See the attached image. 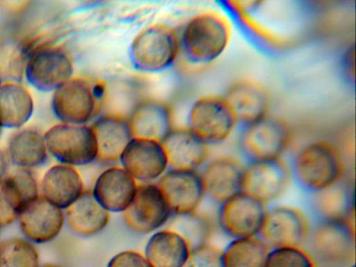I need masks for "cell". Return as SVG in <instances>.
<instances>
[{
    "mask_svg": "<svg viewBox=\"0 0 356 267\" xmlns=\"http://www.w3.org/2000/svg\"><path fill=\"white\" fill-rule=\"evenodd\" d=\"M270 249L258 236L232 239L222 250L224 267H264Z\"/></svg>",
    "mask_w": 356,
    "mask_h": 267,
    "instance_id": "29",
    "label": "cell"
},
{
    "mask_svg": "<svg viewBox=\"0 0 356 267\" xmlns=\"http://www.w3.org/2000/svg\"><path fill=\"white\" fill-rule=\"evenodd\" d=\"M39 267H60V266H58L57 265L52 264H45L42 266H40Z\"/></svg>",
    "mask_w": 356,
    "mask_h": 267,
    "instance_id": "40",
    "label": "cell"
},
{
    "mask_svg": "<svg viewBox=\"0 0 356 267\" xmlns=\"http://www.w3.org/2000/svg\"><path fill=\"white\" fill-rule=\"evenodd\" d=\"M10 204L19 213L39 195V186L31 169L17 168L1 181Z\"/></svg>",
    "mask_w": 356,
    "mask_h": 267,
    "instance_id": "30",
    "label": "cell"
},
{
    "mask_svg": "<svg viewBox=\"0 0 356 267\" xmlns=\"http://www.w3.org/2000/svg\"><path fill=\"white\" fill-rule=\"evenodd\" d=\"M176 216L170 229L182 236L191 250L209 243L212 225L208 218L195 212Z\"/></svg>",
    "mask_w": 356,
    "mask_h": 267,
    "instance_id": "33",
    "label": "cell"
},
{
    "mask_svg": "<svg viewBox=\"0 0 356 267\" xmlns=\"http://www.w3.org/2000/svg\"><path fill=\"white\" fill-rule=\"evenodd\" d=\"M127 118L133 137L161 142L173 128L171 110L160 100L147 99L138 102Z\"/></svg>",
    "mask_w": 356,
    "mask_h": 267,
    "instance_id": "21",
    "label": "cell"
},
{
    "mask_svg": "<svg viewBox=\"0 0 356 267\" xmlns=\"http://www.w3.org/2000/svg\"><path fill=\"white\" fill-rule=\"evenodd\" d=\"M311 220L300 209L286 205L268 208L258 236L270 248L304 246Z\"/></svg>",
    "mask_w": 356,
    "mask_h": 267,
    "instance_id": "11",
    "label": "cell"
},
{
    "mask_svg": "<svg viewBox=\"0 0 356 267\" xmlns=\"http://www.w3.org/2000/svg\"><path fill=\"white\" fill-rule=\"evenodd\" d=\"M1 239H0V245H1Z\"/></svg>",
    "mask_w": 356,
    "mask_h": 267,
    "instance_id": "45",
    "label": "cell"
},
{
    "mask_svg": "<svg viewBox=\"0 0 356 267\" xmlns=\"http://www.w3.org/2000/svg\"><path fill=\"white\" fill-rule=\"evenodd\" d=\"M8 161L7 154L0 149V182L8 174Z\"/></svg>",
    "mask_w": 356,
    "mask_h": 267,
    "instance_id": "39",
    "label": "cell"
},
{
    "mask_svg": "<svg viewBox=\"0 0 356 267\" xmlns=\"http://www.w3.org/2000/svg\"><path fill=\"white\" fill-rule=\"evenodd\" d=\"M17 220L27 240L44 243L54 240L59 234L65 215L63 209L40 195L19 213Z\"/></svg>",
    "mask_w": 356,
    "mask_h": 267,
    "instance_id": "17",
    "label": "cell"
},
{
    "mask_svg": "<svg viewBox=\"0 0 356 267\" xmlns=\"http://www.w3.org/2000/svg\"><path fill=\"white\" fill-rule=\"evenodd\" d=\"M121 166L136 180L149 181L159 177L168 166L161 142L133 137L122 151Z\"/></svg>",
    "mask_w": 356,
    "mask_h": 267,
    "instance_id": "15",
    "label": "cell"
},
{
    "mask_svg": "<svg viewBox=\"0 0 356 267\" xmlns=\"http://www.w3.org/2000/svg\"><path fill=\"white\" fill-rule=\"evenodd\" d=\"M291 179L306 194L325 188L343 178L344 164L338 148L326 140L302 147L289 165Z\"/></svg>",
    "mask_w": 356,
    "mask_h": 267,
    "instance_id": "1",
    "label": "cell"
},
{
    "mask_svg": "<svg viewBox=\"0 0 356 267\" xmlns=\"http://www.w3.org/2000/svg\"><path fill=\"white\" fill-rule=\"evenodd\" d=\"M307 195L306 204L311 221H354V189L343 178L325 188Z\"/></svg>",
    "mask_w": 356,
    "mask_h": 267,
    "instance_id": "16",
    "label": "cell"
},
{
    "mask_svg": "<svg viewBox=\"0 0 356 267\" xmlns=\"http://www.w3.org/2000/svg\"><path fill=\"white\" fill-rule=\"evenodd\" d=\"M304 247L318 266L349 267L355 264L354 221H311Z\"/></svg>",
    "mask_w": 356,
    "mask_h": 267,
    "instance_id": "3",
    "label": "cell"
},
{
    "mask_svg": "<svg viewBox=\"0 0 356 267\" xmlns=\"http://www.w3.org/2000/svg\"><path fill=\"white\" fill-rule=\"evenodd\" d=\"M43 134L48 154L59 163L75 167L97 159V143L91 125L60 122Z\"/></svg>",
    "mask_w": 356,
    "mask_h": 267,
    "instance_id": "6",
    "label": "cell"
},
{
    "mask_svg": "<svg viewBox=\"0 0 356 267\" xmlns=\"http://www.w3.org/2000/svg\"><path fill=\"white\" fill-rule=\"evenodd\" d=\"M349 267H355V265L353 264V265L350 266Z\"/></svg>",
    "mask_w": 356,
    "mask_h": 267,
    "instance_id": "42",
    "label": "cell"
},
{
    "mask_svg": "<svg viewBox=\"0 0 356 267\" xmlns=\"http://www.w3.org/2000/svg\"><path fill=\"white\" fill-rule=\"evenodd\" d=\"M97 143V160L115 162L133 138L128 118L118 114H105L91 125Z\"/></svg>",
    "mask_w": 356,
    "mask_h": 267,
    "instance_id": "24",
    "label": "cell"
},
{
    "mask_svg": "<svg viewBox=\"0 0 356 267\" xmlns=\"http://www.w3.org/2000/svg\"><path fill=\"white\" fill-rule=\"evenodd\" d=\"M237 122L242 126L268 115L270 99L266 88L252 80L232 84L223 95Z\"/></svg>",
    "mask_w": 356,
    "mask_h": 267,
    "instance_id": "19",
    "label": "cell"
},
{
    "mask_svg": "<svg viewBox=\"0 0 356 267\" xmlns=\"http://www.w3.org/2000/svg\"><path fill=\"white\" fill-rule=\"evenodd\" d=\"M161 143L171 169L196 170L208 154V145L187 127L172 128Z\"/></svg>",
    "mask_w": 356,
    "mask_h": 267,
    "instance_id": "22",
    "label": "cell"
},
{
    "mask_svg": "<svg viewBox=\"0 0 356 267\" xmlns=\"http://www.w3.org/2000/svg\"><path fill=\"white\" fill-rule=\"evenodd\" d=\"M158 186L175 216L195 212L205 195L201 173L196 170L171 169Z\"/></svg>",
    "mask_w": 356,
    "mask_h": 267,
    "instance_id": "14",
    "label": "cell"
},
{
    "mask_svg": "<svg viewBox=\"0 0 356 267\" xmlns=\"http://www.w3.org/2000/svg\"><path fill=\"white\" fill-rule=\"evenodd\" d=\"M70 229L82 236L95 235L103 230L109 222V212L95 200L92 191H86L66 209Z\"/></svg>",
    "mask_w": 356,
    "mask_h": 267,
    "instance_id": "27",
    "label": "cell"
},
{
    "mask_svg": "<svg viewBox=\"0 0 356 267\" xmlns=\"http://www.w3.org/2000/svg\"><path fill=\"white\" fill-rule=\"evenodd\" d=\"M34 110L30 92L20 82L4 81L0 86V126L6 129L22 127Z\"/></svg>",
    "mask_w": 356,
    "mask_h": 267,
    "instance_id": "26",
    "label": "cell"
},
{
    "mask_svg": "<svg viewBox=\"0 0 356 267\" xmlns=\"http://www.w3.org/2000/svg\"><path fill=\"white\" fill-rule=\"evenodd\" d=\"M106 267H152L145 255L135 250L122 251L113 256Z\"/></svg>",
    "mask_w": 356,
    "mask_h": 267,
    "instance_id": "36",
    "label": "cell"
},
{
    "mask_svg": "<svg viewBox=\"0 0 356 267\" xmlns=\"http://www.w3.org/2000/svg\"><path fill=\"white\" fill-rule=\"evenodd\" d=\"M191 248L177 232L167 229L154 233L148 240L145 257L152 267H184Z\"/></svg>",
    "mask_w": 356,
    "mask_h": 267,
    "instance_id": "25",
    "label": "cell"
},
{
    "mask_svg": "<svg viewBox=\"0 0 356 267\" xmlns=\"http://www.w3.org/2000/svg\"><path fill=\"white\" fill-rule=\"evenodd\" d=\"M264 267H318L304 246L270 248Z\"/></svg>",
    "mask_w": 356,
    "mask_h": 267,
    "instance_id": "34",
    "label": "cell"
},
{
    "mask_svg": "<svg viewBox=\"0 0 356 267\" xmlns=\"http://www.w3.org/2000/svg\"><path fill=\"white\" fill-rule=\"evenodd\" d=\"M74 64L63 48L49 44L38 48L28 56L24 77L34 88L53 92L73 76Z\"/></svg>",
    "mask_w": 356,
    "mask_h": 267,
    "instance_id": "9",
    "label": "cell"
},
{
    "mask_svg": "<svg viewBox=\"0 0 356 267\" xmlns=\"http://www.w3.org/2000/svg\"><path fill=\"white\" fill-rule=\"evenodd\" d=\"M137 186L136 180L122 166H112L98 176L92 193L108 212H123L132 202Z\"/></svg>",
    "mask_w": 356,
    "mask_h": 267,
    "instance_id": "20",
    "label": "cell"
},
{
    "mask_svg": "<svg viewBox=\"0 0 356 267\" xmlns=\"http://www.w3.org/2000/svg\"><path fill=\"white\" fill-rule=\"evenodd\" d=\"M44 134L33 129H23L9 139L7 156L17 168L31 169L44 164L48 157Z\"/></svg>",
    "mask_w": 356,
    "mask_h": 267,
    "instance_id": "28",
    "label": "cell"
},
{
    "mask_svg": "<svg viewBox=\"0 0 356 267\" xmlns=\"http://www.w3.org/2000/svg\"><path fill=\"white\" fill-rule=\"evenodd\" d=\"M179 41L175 31L162 24H152L140 30L129 49V61L134 69L145 73H156L175 63Z\"/></svg>",
    "mask_w": 356,
    "mask_h": 267,
    "instance_id": "4",
    "label": "cell"
},
{
    "mask_svg": "<svg viewBox=\"0 0 356 267\" xmlns=\"http://www.w3.org/2000/svg\"><path fill=\"white\" fill-rule=\"evenodd\" d=\"M231 37L228 20L215 11L200 13L184 27L179 41L186 59L195 65H206L225 51Z\"/></svg>",
    "mask_w": 356,
    "mask_h": 267,
    "instance_id": "2",
    "label": "cell"
},
{
    "mask_svg": "<svg viewBox=\"0 0 356 267\" xmlns=\"http://www.w3.org/2000/svg\"><path fill=\"white\" fill-rule=\"evenodd\" d=\"M51 106L60 122L88 124L96 114L97 95L88 80L72 76L53 91Z\"/></svg>",
    "mask_w": 356,
    "mask_h": 267,
    "instance_id": "10",
    "label": "cell"
},
{
    "mask_svg": "<svg viewBox=\"0 0 356 267\" xmlns=\"http://www.w3.org/2000/svg\"><path fill=\"white\" fill-rule=\"evenodd\" d=\"M28 54L10 34L0 40V76L2 81L20 82Z\"/></svg>",
    "mask_w": 356,
    "mask_h": 267,
    "instance_id": "31",
    "label": "cell"
},
{
    "mask_svg": "<svg viewBox=\"0 0 356 267\" xmlns=\"http://www.w3.org/2000/svg\"><path fill=\"white\" fill-rule=\"evenodd\" d=\"M41 195L61 209H66L84 191L78 170L71 165L57 163L44 174L40 184Z\"/></svg>",
    "mask_w": 356,
    "mask_h": 267,
    "instance_id": "23",
    "label": "cell"
},
{
    "mask_svg": "<svg viewBox=\"0 0 356 267\" xmlns=\"http://www.w3.org/2000/svg\"><path fill=\"white\" fill-rule=\"evenodd\" d=\"M340 75L346 86L355 87V47H348L339 61Z\"/></svg>",
    "mask_w": 356,
    "mask_h": 267,
    "instance_id": "37",
    "label": "cell"
},
{
    "mask_svg": "<svg viewBox=\"0 0 356 267\" xmlns=\"http://www.w3.org/2000/svg\"><path fill=\"white\" fill-rule=\"evenodd\" d=\"M187 127L206 145L225 141L237 125L223 95H208L196 99L187 115Z\"/></svg>",
    "mask_w": 356,
    "mask_h": 267,
    "instance_id": "7",
    "label": "cell"
},
{
    "mask_svg": "<svg viewBox=\"0 0 356 267\" xmlns=\"http://www.w3.org/2000/svg\"><path fill=\"white\" fill-rule=\"evenodd\" d=\"M172 215L158 184H138L135 196L122 212L126 225L145 234L163 226Z\"/></svg>",
    "mask_w": 356,
    "mask_h": 267,
    "instance_id": "12",
    "label": "cell"
},
{
    "mask_svg": "<svg viewBox=\"0 0 356 267\" xmlns=\"http://www.w3.org/2000/svg\"><path fill=\"white\" fill-rule=\"evenodd\" d=\"M268 209L267 204L240 191L218 205V224L232 239L258 236Z\"/></svg>",
    "mask_w": 356,
    "mask_h": 267,
    "instance_id": "8",
    "label": "cell"
},
{
    "mask_svg": "<svg viewBox=\"0 0 356 267\" xmlns=\"http://www.w3.org/2000/svg\"><path fill=\"white\" fill-rule=\"evenodd\" d=\"M291 179L289 165L281 158L247 163L241 191L268 204L284 193Z\"/></svg>",
    "mask_w": 356,
    "mask_h": 267,
    "instance_id": "13",
    "label": "cell"
},
{
    "mask_svg": "<svg viewBox=\"0 0 356 267\" xmlns=\"http://www.w3.org/2000/svg\"><path fill=\"white\" fill-rule=\"evenodd\" d=\"M291 138L289 124L269 115L240 126L238 147L247 163L281 158Z\"/></svg>",
    "mask_w": 356,
    "mask_h": 267,
    "instance_id": "5",
    "label": "cell"
},
{
    "mask_svg": "<svg viewBox=\"0 0 356 267\" xmlns=\"http://www.w3.org/2000/svg\"><path fill=\"white\" fill-rule=\"evenodd\" d=\"M243 169L240 161L232 156L209 162L201 173L205 195L219 205L241 191Z\"/></svg>",
    "mask_w": 356,
    "mask_h": 267,
    "instance_id": "18",
    "label": "cell"
},
{
    "mask_svg": "<svg viewBox=\"0 0 356 267\" xmlns=\"http://www.w3.org/2000/svg\"><path fill=\"white\" fill-rule=\"evenodd\" d=\"M1 129H2V128L0 126V135H1Z\"/></svg>",
    "mask_w": 356,
    "mask_h": 267,
    "instance_id": "43",
    "label": "cell"
},
{
    "mask_svg": "<svg viewBox=\"0 0 356 267\" xmlns=\"http://www.w3.org/2000/svg\"><path fill=\"white\" fill-rule=\"evenodd\" d=\"M39 254L33 243L22 238L1 241L0 267H39Z\"/></svg>",
    "mask_w": 356,
    "mask_h": 267,
    "instance_id": "32",
    "label": "cell"
},
{
    "mask_svg": "<svg viewBox=\"0 0 356 267\" xmlns=\"http://www.w3.org/2000/svg\"><path fill=\"white\" fill-rule=\"evenodd\" d=\"M184 267H224L222 249L206 243L191 250Z\"/></svg>",
    "mask_w": 356,
    "mask_h": 267,
    "instance_id": "35",
    "label": "cell"
},
{
    "mask_svg": "<svg viewBox=\"0 0 356 267\" xmlns=\"http://www.w3.org/2000/svg\"><path fill=\"white\" fill-rule=\"evenodd\" d=\"M17 213L7 197L0 182V228L13 223Z\"/></svg>",
    "mask_w": 356,
    "mask_h": 267,
    "instance_id": "38",
    "label": "cell"
},
{
    "mask_svg": "<svg viewBox=\"0 0 356 267\" xmlns=\"http://www.w3.org/2000/svg\"><path fill=\"white\" fill-rule=\"evenodd\" d=\"M2 82H3V81H2L1 77V76H0V86H1V84L2 83Z\"/></svg>",
    "mask_w": 356,
    "mask_h": 267,
    "instance_id": "41",
    "label": "cell"
},
{
    "mask_svg": "<svg viewBox=\"0 0 356 267\" xmlns=\"http://www.w3.org/2000/svg\"><path fill=\"white\" fill-rule=\"evenodd\" d=\"M318 267H330V266H318Z\"/></svg>",
    "mask_w": 356,
    "mask_h": 267,
    "instance_id": "44",
    "label": "cell"
}]
</instances>
